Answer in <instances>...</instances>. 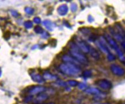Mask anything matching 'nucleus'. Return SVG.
<instances>
[{
  "mask_svg": "<svg viewBox=\"0 0 125 104\" xmlns=\"http://www.w3.org/2000/svg\"><path fill=\"white\" fill-rule=\"evenodd\" d=\"M70 54L73 58H74L80 64L87 66L89 63L88 58L85 54H83L79 49L75 41H70L69 43Z\"/></svg>",
  "mask_w": 125,
  "mask_h": 104,
  "instance_id": "f257e3e1",
  "label": "nucleus"
},
{
  "mask_svg": "<svg viewBox=\"0 0 125 104\" xmlns=\"http://www.w3.org/2000/svg\"><path fill=\"white\" fill-rule=\"evenodd\" d=\"M59 69L64 75L71 77L79 75L82 72L80 65L70 63H62L59 65Z\"/></svg>",
  "mask_w": 125,
  "mask_h": 104,
  "instance_id": "f03ea898",
  "label": "nucleus"
},
{
  "mask_svg": "<svg viewBox=\"0 0 125 104\" xmlns=\"http://www.w3.org/2000/svg\"><path fill=\"white\" fill-rule=\"evenodd\" d=\"M95 43H96L97 46L98 47V49L104 54L108 55V54L111 52L110 49H109V46L104 36H101L98 39H97L96 40Z\"/></svg>",
  "mask_w": 125,
  "mask_h": 104,
  "instance_id": "7ed1b4c3",
  "label": "nucleus"
},
{
  "mask_svg": "<svg viewBox=\"0 0 125 104\" xmlns=\"http://www.w3.org/2000/svg\"><path fill=\"white\" fill-rule=\"evenodd\" d=\"M75 43L77 45L79 49L82 51L83 54H86L89 53L90 46L85 40L81 39V38H76Z\"/></svg>",
  "mask_w": 125,
  "mask_h": 104,
  "instance_id": "20e7f679",
  "label": "nucleus"
},
{
  "mask_svg": "<svg viewBox=\"0 0 125 104\" xmlns=\"http://www.w3.org/2000/svg\"><path fill=\"white\" fill-rule=\"evenodd\" d=\"M95 83L97 86L104 90H109L113 87L112 82L106 79H100V80H97Z\"/></svg>",
  "mask_w": 125,
  "mask_h": 104,
  "instance_id": "39448f33",
  "label": "nucleus"
},
{
  "mask_svg": "<svg viewBox=\"0 0 125 104\" xmlns=\"http://www.w3.org/2000/svg\"><path fill=\"white\" fill-rule=\"evenodd\" d=\"M110 70L112 74L116 77H122L125 75V70L120 65L115 63L111 64Z\"/></svg>",
  "mask_w": 125,
  "mask_h": 104,
  "instance_id": "423d86ee",
  "label": "nucleus"
},
{
  "mask_svg": "<svg viewBox=\"0 0 125 104\" xmlns=\"http://www.w3.org/2000/svg\"><path fill=\"white\" fill-rule=\"evenodd\" d=\"M46 88L43 86H35L32 87L29 90L28 93L30 94V96H37L41 93L45 92L46 90Z\"/></svg>",
  "mask_w": 125,
  "mask_h": 104,
  "instance_id": "0eeeda50",
  "label": "nucleus"
},
{
  "mask_svg": "<svg viewBox=\"0 0 125 104\" xmlns=\"http://www.w3.org/2000/svg\"><path fill=\"white\" fill-rule=\"evenodd\" d=\"M49 95L46 93L43 92L41 93L37 96V97L35 98V100H34V102L35 104H40L41 102H44L49 98Z\"/></svg>",
  "mask_w": 125,
  "mask_h": 104,
  "instance_id": "6e6552de",
  "label": "nucleus"
},
{
  "mask_svg": "<svg viewBox=\"0 0 125 104\" xmlns=\"http://www.w3.org/2000/svg\"><path fill=\"white\" fill-rule=\"evenodd\" d=\"M31 77L32 80L37 83H40V84H42L45 81V80L43 79V77L42 75H41L40 74H37L34 72V73H31Z\"/></svg>",
  "mask_w": 125,
  "mask_h": 104,
  "instance_id": "1a4fd4ad",
  "label": "nucleus"
},
{
  "mask_svg": "<svg viewBox=\"0 0 125 104\" xmlns=\"http://www.w3.org/2000/svg\"><path fill=\"white\" fill-rule=\"evenodd\" d=\"M62 61L64 62V63H74V64L80 65V63H78V62L76 61V60L74 58H73L71 56L66 55V54H65V55H63L62 56Z\"/></svg>",
  "mask_w": 125,
  "mask_h": 104,
  "instance_id": "9d476101",
  "label": "nucleus"
},
{
  "mask_svg": "<svg viewBox=\"0 0 125 104\" xmlns=\"http://www.w3.org/2000/svg\"><path fill=\"white\" fill-rule=\"evenodd\" d=\"M43 78L45 80H51V81H56L59 80L58 77L56 75L51 74L49 72H45L43 73Z\"/></svg>",
  "mask_w": 125,
  "mask_h": 104,
  "instance_id": "9b49d317",
  "label": "nucleus"
},
{
  "mask_svg": "<svg viewBox=\"0 0 125 104\" xmlns=\"http://www.w3.org/2000/svg\"><path fill=\"white\" fill-rule=\"evenodd\" d=\"M90 55L95 60H99L100 59V54L99 51H98V49L95 48L94 47H90V49L89 53Z\"/></svg>",
  "mask_w": 125,
  "mask_h": 104,
  "instance_id": "f8f14e48",
  "label": "nucleus"
},
{
  "mask_svg": "<svg viewBox=\"0 0 125 104\" xmlns=\"http://www.w3.org/2000/svg\"><path fill=\"white\" fill-rule=\"evenodd\" d=\"M68 12V7L66 4H62L59 6L57 8V12L59 15L64 16L66 15Z\"/></svg>",
  "mask_w": 125,
  "mask_h": 104,
  "instance_id": "ddd939ff",
  "label": "nucleus"
},
{
  "mask_svg": "<svg viewBox=\"0 0 125 104\" xmlns=\"http://www.w3.org/2000/svg\"><path fill=\"white\" fill-rule=\"evenodd\" d=\"M84 91L87 94L94 96L97 95V94L101 92L100 90L96 88H87L85 90H84Z\"/></svg>",
  "mask_w": 125,
  "mask_h": 104,
  "instance_id": "4468645a",
  "label": "nucleus"
},
{
  "mask_svg": "<svg viewBox=\"0 0 125 104\" xmlns=\"http://www.w3.org/2000/svg\"><path fill=\"white\" fill-rule=\"evenodd\" d=\"M43 26H45V28L49 31H52L53 30L54 27V24L53 23L51 20H45L42 22Z\"/></svg>",
  "mask_w": 125,
  "mask_h": 104,
  "instance_id": "2eb2a0df",
  "label": "nucleus"
},
{
  "mask_svg": "<svg viewBox=\"0 0 125 104\" xmlns=\"http://www.w3.org/2000/svg\"><path fill=\"white\" fill-rule=\"evenodd\" d=\"M107 97V94L101 92L97 95L94 96L93 97V100L95 101H101Z\"/></svg>",
  "mask_w": 125,
  "mask_h": 104,
  "instance_id": "dca6fc26",
  "label": "nucleus"
},
{
  "mask_svg": "<svg viewBox=\"0 0 125 104\" xmlns=\"http://www.w3.org/2000/svg\"><path fill=\"white\" fill-rule=\"evenodd\" d=\"M79 31H80V32L83 35L85 36H88L89 38H90L93 35V34H92L91 31L89 28H81L79 29Z\"/></svg>",
  "mask_w": 125,
  "mask_h": 104,
  "instance_id": "f3484780",
  "label": "nucleus"
},
{
  "mask_svg": "<svg viewBox=\"0 0 125 104\" xmlns=\"http://www.w3.org/2000/svg\"><path fill=\"white\" fill-rule=\"evenodd\" d=\"M82 76L85 78H89L92 76V72L90 70H86L82 72Z\"/></svg>",
  "mask_w": 125,
  "mask_h": 104,
  "instance_id": "a211bd4d",
  "label": "nucleus"
},
{
  "mask_svg": "<svg viewBox=\"0 0 125 104\" xmlns=\"http://www.w3.org/2000/svg\"><path fill=\"white\" fill-rule=\"evenodd\" d=\"M67 85H69L70 86L76 87L78 86V84H79V82L75 80H68L67 82Z\"/></svg>",
  "mask_w": 125,
  "mask_h": 104,
  "instance_id": "6ab92c4d",
  "label": "nucleus"
},
{
  "mask_svg": "<svg viewBox=\"0 0 125 104\" xmlns=\"http://www.w3.org/2000/svg\"><path fill=\"white\" fill-rule=\"evenodd\" d=\"M107 59L109 62H113L116 60V56L112 52H111L107 55Z\"/></svg>",
  "mask_w": 125,
  "mask_h": 104,
  "instance_id": "aec40b11",
  "label": "nucleus"
},
{
  "mask_svg": "<svg viewBox=\"0 0 125 104\" xmlns=\"http://www.w3.org/2000/svg\"><path fill=\"white\" fill-rule=\"evenodd\" d=\"M24 26L27 29H31V28L33 27V23L31 21H26L24 23Z\"/></svg>",
  "mask_w": 125,
  "mask_h": 104,
  "instance_id": "412c9836",
  "label": "nucleus"
},
{
  "mask_svg": "<svg viewBox=\"0 0 125 104\" xmlns=\"http://www.w3.org/2000/svg\"><path fill=\"white\" fill-rule=\"evenodd\" d=\"M34 31H35V32L36 33L41 34H41L43 32H44V31H43L42 28L41 27H40V26H37V27H35V28H34Z\"/></svg>",
  "mask_w": 125,
  "mask_h": 104,
  "instance_id": "4be33fe9",
  "label": "nucleus"
},
{
  "mask_svg": "<svg viewBox=\"0 0 125 104\" xmlns=\"http://www.w3.org/2000/svg\"><path fill=\"white\" fill-rule=\"evenodd\" d=\"M24 11L26 13L28 14V15H33L34 14V9L30 7H26V8L24 9Z\"/></svg>",
  "mask_w": 125,
  "mask_h": 104,
  "instance_id": "5701e85b",
  "label": "nucleus"
},
{
  "mask_svg": "<svg viewBox=\"0 0 125 104\" xmlns=\"http://www.w3.org/2000/svg\"><path fill=\"white\" fill-rule=\"evenodd\" d=\"M78 89L82 90H85L87 88V86L86 84L84 83H79V84L78 85Z\"/></svg>",
  "mask_w": 125,
  "mask_h": 104,
  "instance_id": "b1692460",
  "label": "nucleus"
},
{
  "mask_svg": "<svg viewBox=\"0 0 125 104\" xmlns=\"http://www.w3.org/2000/svg\"><path fill=\"white\" fill-rule=\"evenodd\" d=\"M56 83L59 85V86H62V87H67V82L62 81V80H56Z\"/></svg>",
  "mask_w": 125,
  "mask_h": 104,
  "instance_id": "393cba45",
  "label": "nucleus"
},
{
  "mask_svg": "<svg viewBox=\"0 0 125 104\" xmlns=\"http://www.w3.org/2000/svg\"><path fill=\"white\" fill-rule=\"evenodd\" d=\"M33 101V96H27L26 97H25V98L24 99V102L25 103H29L31 101Z\"/></svg>",
  "mask_w": 125,
  "mask_h": 104,
  "instance_id": "a878e982",
  "label": "nucleus"
},
{
  "mask_svg": "<svg viewBox=\"0 0 125 104\" xmlns=\"http://www.w3.org/2000/svg\"><path fill=\"white\" fill-rule=\"evenodd\" d=\"M70 9L73 12H75L76 10H78V6L75 3H73L71 4V6H70Z\"/></svg>",
  "mask_w": 125,
  "mask_h": 104,
  "instance_id": "bb28decb",
  "label": "nucleus"
},
{
  "mask_svg": "<svg viewBox=\"0 0 125 104\" xmlns=\"http://www.w3.org/2000/svg\"><path fill=\"white\" fill-rule=\"evenodd\" d=\"M41 35V38L44 39H47L50 37V34L48 32H46V31H44Z\"/></svg>",
  "mask_w": 125,
  "mask_h": 104,
  "instance_id": "cd10ccee",
  "label": "nucleus"
},
{
  "mask_svg": "<svg viewBox=\"0 0 125 104\" xmlns=\"http://www.w3.org/2000/svg\"><path fill=\"white\" fill-rule=\"evenodd\" d=\"M33 22L35 23L36 24H40L41 23V20L40 17H35L33 19Z\"/></svg>",
  "mask_w": 125,
  "mask_h": 104,
  "instance_id": "c85d7f7f",
  "label": "nucleus"
},
{
  "mask_svg": "<svg viewBox=\"0 0 125 104\" xmlns=\"http://www.w3.org/2000/svg\"><path fill=\"white\" fill-rule=\"evenodd\" d=\"M10 12H11V14H12V15L13 16H14V17L19 16V13H18V12L16 11V10H12Z\"/></svg>",
  "mask_w": 125,
  "mask_h": 104,
  "instance_id": "c756f323",
  "label": "nucleus"
},
{
  "mask_svg": "<svg viewBox=\"0 0 125 104\" xmlns=\"http://www.w3.org/2000/svg\"><path fill=\"white\" fill-rule=\"evenodd\" d=\"M87 20H88L89 22L91 23L94 21V18H93V17L92 16L90 15V16H88V18H87Z\"/></svg>",
  "mask_w": 125,
  "mask_h": 104,
  "instance_id": "7c9ffc66",
  "label": "nucleus"
},
{
  "mask_svg": "<svg viewBox=\"0 0 125 104\" xmlns=\"http://www.w3.org/2000/svg\"><path fill=\"white\" fill-rule=\"evenodd\" d=\"M120 62H121L123 65H125V56L123 57L121 60H120Z\"/></svg>",
  "mask_w": 125,
  "mask_h": 104,
  "instance_id": "2f4dec72",
  "label": "nucleus"
},
{
  "mask_svg": "<svg viewBox=\"0 0 125 104\" xmlns=\"http://www.w3.org/2000/svg\"><path fill=\"white\" fill-rule=\"evenodd\" d=\"M100 104H111L109 103V102H103V103H101Z\"/></svg>",
  "mask_w": 125,
  "mask_h": 104,
  "instance_id": "473e14b6",
  "label": "nucleus"
},
{
  "mask_svg": "<svg viewBox=\"0 0 125 104\" xmlns=\"http://www.w3.org/2000/svg\"><path fill=\"white\" fill-rule=\"evenodd\" d=\"M1 75H2V71H1V70L0 69V77H1Z\"/></svg>",
  "mask_w": 125,
  "mask_h": 104,
  "instance_id": "72a5a7b5",
  "label": "nucleus"
},
{
  "mask_svg": "<svg viewBox=\"0 0 125 104\" xmlns=\"http://www.w3.org/2000/svg\"><path fill=\"white\" fill-rule=\"evenodd\" d=\"M54 104V103H53V102H50V103H48V104Z\"/></svg>",
  "mask_w": 125,
  "mask_h": 104,
  "instance_id": "f704fd0d",
  "label": "nucleus"
}]
</instances>
